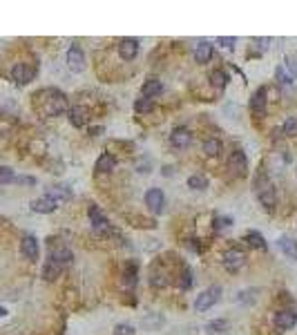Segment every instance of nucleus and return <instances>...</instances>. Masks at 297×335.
<instances>
[{
	"label": "nucleus",
	"instance_id": "1",
	"mask_svg": "<svg viewBox=\"0 0 297 335\" xmlns=\"http://www.w3.org/2000/svg\"><path fill=\"white\" fill-rule=\"evenodd\" d=\"M43 98V112L47 116H58V114H63V112L67 110V96L60 89H56V87H47V89H43V92H38Z\"/></svg>",
	"mask_w": 297,
	"mask_h": 335
},
{
	"label": "nucleus",
	"instance_id": "2",
	"mask_svg": "<svg viewBox=\"0 0 297 335\" xmlns=\"http://www.w3.org/2000/svg\"><path fill=\"white\" fill-rule=\"evenodd\" d=\"M221 299V286H210V288H206L201 295H197V302H194V311H199V313H206L208 309H212V306L217 304V302Z\"/></svg>",
	"mask_w": 297,
	"mask_h": 335
},
{
	"label": "nucleus",
	"instance_id": "3",
	"mask_svg": "<svg viewBox=\"0 0 297 335\" xmlns=\"http://www.w3.org/2000/svg\"><path fill=\"white\" fill-rule=\"evenodd\" d=\"M34 76H36V67H31L29 63H16L11 67V78L18 85H27L29 81H34Z\"/></svg>",
	"mask_w": 297,
	"mask_h": 335
},
{
	"label": "nucleus",
	"instance_id": "4",
	"mask_svg": "<svg viewBox=\"0 0 297 335\" xmlns=\"http://www.w3.org/2000/svg\"><path fill=\"white\" fill-rule=\"evenodd\" d=\"M246 264V253L239 248H230L223 253V266H226V271L230 273H237L239 268H244Z\"/></svg>",
	"mask_w": 297,
	"mask_h": 335
},
{
	"label": "nucleus",
	"instance_id": "5",
	"mask_svg": "<svg viewBox=\"0 0 297 335\" xmlns=\"http://www.w3.org/2000/svg\"><path fill=\"white\" fill-rule=\"evenodd\" d=\"M89 221H92V226L96 232H112L110 219L105 217V212L101 210L98 206H89Z\"/></svg>",
	"mask_w": 297,
	"mask_h": 335
},
{
	"label": "nucleus",
	"instance_id": "6",
	"mask_svg": "<svg viewBox=\"0 0 297 335\" xmlns=\"http://www.w3.org/2000/svg\"><path fill=\"white\" fill-rule=\"evenodd\" d=\"M20 253L25 259L29 261H36L38 255H41V248H38V239L34 237V234H25V237L20 239Z\"/></svg>",
	"mask_w": 297,
	"mask_h": 335
},
{
	"label": "nucleus",
	"instance_id": "7",
	"mask_svg": "<svg viewBox=\"0 0 297 335\" xmlns=\"http://www.w3.org/2000/svg\"><path fill=\"white\" fill-rule=\"evenodd\" d=\"M67 65H70L72 72H83L85 70V52H83V47L72 45V47L67 49Z\"/></svg>",
	"mask_w": 297,
	"mask_h": 335
},
{
	"label": "nucleus",
	"instance_id": "8",
	"mask_svg": "<svg viewBox=\"0 0 297 335\" xmlns=\"http://www.w3.org/2000/svg\"><path fill=\"white\" fill-rule=\"evenodd\" d=\"M297 324V311L293 309H282L275 313V326L279 331H288Z\"/></svg>",
	"mask_w": 297,
	"mask_h": 335
},
{
	"label": "nucleus",
	"instance_id": "9",
	"mask_svg": "<svg viewBox=\"0 0 297 335\" xmlns=\"http://www.w3.org/2000/svg\"><path fill=\"white\" fill-rule=\"evenodd\" d=\"M257 197H259V204L264 206L266 210H273V208H275V204H277V192H275V188H273L268 181H266L261 188H257Z\"/></svg>",
	"mask_w": 297,
	"mask_h": 335
},
{
	"label": "nucleus",
	"instance_id": "10",
	"mask_svg": "<svg viewBox=\"0 0 297 335\" xmlns=\"http://www.w3.org/2000/svg\"><path fill=\"white\" fill-rule=\"evenodd\" d=\"M163 204H166V197L159 188H150L148 192H145V206H148L152 212H156V215L163 210Z\"/></svg>",
	"mask_w": 297,
	"mask_h": 335
},
{
	"label": "nucleus",
	"instance_id": "11",
	"mask_svg": "<svg viewBox=\"0 0 297 335\" xmlns=\"http://www.w3.org/2000/svg\"><path fill=\"white\" fill-rule=\"evenodd\" d=\"M228 168H230L235 175H244L246 168H248V156H246L244 150H235V152L228 156Z\"/></svg>",
	"mask_w": 297,
	"mask_h": 335
},
{
	"label": "nucleus",
	"instance_id": "12",
	"mask_svg": "<svg viewBox=\"0 0 297 335\" xmlns=\"http://www.w3.org/2000/svg\"><path fill=\"white\" fill-rule=\"evenodd\" d=\"M139 54V41L137 38H121L119 41V56L123 60H132Z\"/></svg>",
	"mask_w": 297,
	"mask_h": 335
},
{
	"label": "nucleus",
	"instance_id": "13",
	"mask_svg": "<svg viewBox=\"0 0 297 335\" xmlns=\"http://www.w3.org/2000/svg\"><path fill=\"white\" fill-rule=\"evenodd\" d=\"M56 208H58V201H56L54 197H49V194L31 201V210L38 212V215H49V212H54Z\"/></svg>",
	"mask_w": 297,
	"mask_h": 335
},
{
	"label": "nucleus",
	"instance_id": "14",
	"mask_svg": "<svg viewBox=\"0 0 297 335\" xmlns=\"http://www.w3.org/2000/svg\"><path fill=\"white\" fill-rule=\"evenodd\" d=\"M266 87H259L255 89L253 98H250V112H253L255 116H264L266 114Z\"/></svg>",
	"mask_w": 297,
	"mask_h": 335
},
{
	"label": "nucleus",
	"instance_id": "15",
	"mask_svg": "<svg viewBox=\"0 0 297 335\" xmlns=\"http://www.w3.org/2000/svg\"><path fill=\"white\" fill-rule=\"evenodd\" d=\"M190 141H192V134H190L188 127H175L172 134H170V143L175 145V148H179V150L188 148Z\"/></svg>",
	"mask_w": 297,
	"mask_h": 335
},
{
	"label": "nucleus",
	"instance_id": "16",
	"mask_svg": "<svg viewBox=\"0 0 297 335\" xmlns=\"http://www.w3.org/2000/svg\"><path fill=\"white\" fill-rule=\"evenodd\" d=\"M49 259H54V261H58L60 266H70L72 261H74V255H72V250L67 248L65 244H60V246H54L52 248V255H49Z\"/></svg>",
	"mask_w": 297,
	"mask_h": 335
},
{
	"label": "nucleus",
	"instance_id": "17",
	"mask_svg": "<svg viewBox=\"0 0 297 335\" xmlns=\"http://www.w3.org/2000/svg\"><path fill=\"white\" fill-rule=\"evenodd\" d=\"M70 123L74 127H85L89 123V110L83 108V105H74L70 110Z\"/></svg>",
	"mask_w": 297,
	"mask_h": 335
},
{
	"label": "nucleus",
	"instance_id": "18",
	"mask_svg": "<svg viewBox=\"0 0 297 335\" xmlns=\"http://www.w3.org/2000/svg\"><path fill=\"white\" fill-rule=\"evenodd\" d=\"M161 92H163V83H161L159 78H148V81L143 83V87H141V96L150 98V100H154Z\"/></svg>",
	"mask_w": 297,
	"mask_h": 335
},
{
	"label": "nucleus",
	"instance_id": "19",
	"mask_svg": "<svg viewBox=\"0 0 297 335\" xmlns=\"http://www.w3.org/2000/svg\"><path fill=\"white\" fill-rule=\"evenodd\" d=\"M139 279V266L137 261H127L125 268H123V284H125L127 288H132L134 284H137Z\"/></svg>",
	"mask_w": 297,
	"mask_h": 335
},
{
	"label": "nucleus",
	"instance_id": "20",
	"mask_svg": "<svg viewBox=\"0 0 297 335\" xmlns=\"http://www.w3.org/2000/svg\"><path fill=\"white\" fill-rule=\"evenodd\" d=\"M60 273H63V266H60L58 261H54V259H47V264L43 266V279L45 282H54Z\"/></svg>",
	"mask_w": 297,
	"mask_h": 335
},
{
	"label": "nucleus",
	"instance_id": "21",
	"mask_svg": "<svg viewBox=\"0 0 297 335\" xmlns=\"http://www.w3.org/2000/svg\"><path fill=\"white\" fill-rule=\"evenodd\" d=\"M212 58V45L208 41H201L197 47H194V60L197 63H208Z\"/></svg>",
	"mask_w": 297,
	"mask_h": 335
},
{
	"label": "nucleus",
	"instance_id": "22",
	"mask_svg": "<svg viewBox=\"0 0 297 335\" xmlns=\"http://www.w3.org/2000/svg\"><path fill=\"white\" fill-rule=\"evenodd\" d=\"M116 168V156L114 154H101L98 159H96V172H105V175H108V172H112Z\"/></svg>",
	"mask_w": 297,
	"mask_h": 335
},
{
	"label": "nucleus",
	"instance_id": "23",
	"mask_svg": "<svg viewBox=\"0 0 297 335\" xmlns=\"http://www.w3.org/2000/svg\"><path fill=\"white\" fill-rule=\"evenodd\" d=\"M244 242H248L250 248L266 250V239H264V234H261V232H257V230H248V232H246Z\"/></svg>",
	"mask_w": 297,
	"mask_h": 335
},
{
	"label": "nucleus",
	"instance_id": "24",
	"mask_svg": "<svg viewBox=\"0 0 297 335\" xmlns=\"http://www.w3.org/2000/svg\"><path fill=\"white\" fill-rule=\"evenodd\" d=\"M277 244H279V248H282L284 255H288L290 259L297 261V242H295V239H290V237H279Z\"/></svg>",
	"mask_w": 297,
	"mask_h": 335
},
{
	"label": "nucleus",
	"instance_id": "25",
	"mask_svg": "<svg viewBox=\"0 0 297 335\" xmlns=\"http://www.w3.org/2000/svg\"><path fill=\"white\" fill-rule=\"evenodd\" d=\"M223 150V145L219 139H208V141H204V152L208 156H219Z\"/></svg>",
	"mask_w": 297,
	"mask_h": 335
},
{
	"label": "nucleus",
	"instance_id": "26",
	"mask_svg": "<svg viewBox=\"0 0 297 335\" xmlns=\"http://www.w3.org/2000/svg\"><path fill=\"white\" fill-rule=\"evenodd\" d=\"M210 83H212V85H215L217 89H223V87L228 85V74H226L223 70H215V72L210 74Z\"/></svg>",
	"mask_w": 297,
	"mask_h": 335
},
{
	"label": "nucleus",
	"instance_id": "27",
	"mask_svg": "<svg viewBox=\"0 0 297 335\" xmlns=\"http://www.w3.org/2000/svg\"><path fill=\"white\" fill-rule=\"evenodd\" d=\"M188 188H192V190H206V188H208V179L201 177V175L188 177Z\"/></svg>",
	"mask_w": 297,
	"mask_h": 335
},
{
	"label": "nucleus",
	"instance_id": "28",
	"mask_svg": "<svg viewBox=\"0 0 297 335\" xmlns=\"http://www.w3.org/2000/svg\"><path fill=\"white\" fill-rule=\"evenodd\" d=\"M134 110H137L139 114L152 112V110H154V100H150V98H137V103H134Z\"/></svg>",
	"mask_w": 297,
	"mask_h": 335
},
{
	"label": "nucleus",
	"instance_id": "29",
	"mask_svg": "<svg viewBox=\"0 0 297 335\" xmlns=\"http://www.w3.org/2000/svg\"><path fill=\"white\" fill-rule=\"evenodd\" d=\"M282 132L286 134V137H297V116H288V119L284 121Z\"/></svg>",
	"mask_w": 297,
	"mask_h": 335
},
{
	"label": "nucleus",
	"instance_id": "30",
	"mask_svg": "<svg viewBox=\"0 0 297 335\" xmlns=\"http://www.w3.org/2000/svg\"><path fill=\"white\" fill-rule=\"evenodd\" d=\"M47 194H49V197H54L56 201H58V204H60L63 199H70V197H72V192H70L67 188H63V186H56L54 190H49Z\"/></svg>",
	"mask_w": 297,
	"mask_h": 335
},
{
	"label": "nucleus",
	"instance_id": "31",
	"mask_svg": "<svg viewBox=\"0 0 297 335\" xmlns=\"http://www.w3.org/2000/svg\"><path fill=\"white\" fill-rule=\"evenodd\" d=\"M226 328H228L226 320H215V322H210L208 326H206V331H208V333H223Z\"/></svg>",
	"mask_w": 297,
	"mask_h": 335
},
{
	"label": "nucleus",
	"instance_id": "32",
	"mask_svg": "<svg viewBox=\"0 0 297 335\" xmlns=\"http://www.w3.org/2000/svg\"><path fill=\"white\" fill-rule=\"evenodd\" d=\"M150 284H152V286H156V288H161V286H166V284H168V279H166L163 273L152 271V275H150Z\"/></svg>",
	"mask_w": 297,
	"mask_h": 335
},
{
	"label": "nucleus",
	"instance_id": "33",
	"mask_svg": "<svg viewBox=\"0 0 297 335\" xmlns=\"http://www.w3.org/2000/svg\"><path fill=\"white\" fill-rule=\"evenodd\" d=\"M14 179V170L9 165H0V183H11Z\"/></svg>",
	"mask_w": 297,
	"mask_h": 335
},
{
	"label": "nucleus",
	"instance_id": "34",
	"mask_svg": "<svg viewBox=\"0 0 297 335\" xmlns=\"http://www.w3.org/2000/svg\"><path fill=\"white\" fill-rule=\"evenodd\" d=\"M114 335H134V326L132 324H116Z\"/></svg>",
	"mask_w": 297,
	"mask_h": 335
},
{
	"label": "nucleus",
	"instance_id": "35",
	"mask_svg": "<svg viewBox=\"0 0 297 335\" xmlns=\"http://www.w3.org/2000/svg\"><path fill=\"white\" fill-rule=\"evenodd\" d=\"M190 286H192V271L190 268H183V275H181V288L188 290Z\"/></svg>",
	"mask_w": 297,
	"mask_h": 335
},
{
	"label": "nucleus",
	"instance_id": "36",
	"mask_svg": "<svg viewBox=\"0 0 297 335\" xmlns=\"http://www.w3.org/2000/svg\"><path fill=\"white\" fill-rule=\"evenodd\" d=\"M215 223H217V230H221V228H230L233 226V219H230V217H226V219H223V217H217V219H215Z\"/></svg>",
	"mask_w": 297,
	"mask_h": 335
},
{
	"label": "nucleus",
	"instance_id": "37",
	"mask_svg": "<svg viewBox=\"0 0 297 335\" xmlns=\"http://www.w3.org/2000/svg\"><path fill=\"white\" fill-rule=\"evenodd\" d=\"M219 43L223 45V47H228V49H233V45H235V38H219Z\"/></svg>",
	"mask_w": 297,
	"mask_h": 335
},
{
	"label": "nucleus",
	"instance_id": "38",
	"mask_svg": "<svg viewBox=\"0 0 297 335\" xmlns=\"http://www.w3.org/2000/svg\"><path fill=\"white\" fill-rule=\"evenodd\" d=\"M18 183H29V186H34V183H36V179H34V177H20Z\"/></svg>",
	"mask_w": 297,
	"mask_h": 335
},
{
	"label": "nucleus",
	"instance_id": "39",
	"mask_svg": "<svg viewBox=\"0 0 297 335\" xmlns=\"http://www.w3.org/2000/svg\"><path fill=\"white\" fill-rule=\"evenodd\" d=\"M5 313H7L5 311V306H0V317H5Z\"/></svg>",
	"mask_w": 297,
	"mask_h": 335
}]
</instances>
